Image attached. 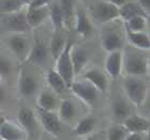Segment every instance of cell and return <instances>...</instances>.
<instances>
[{"label":"cell","mask_w":150,"mask_h":140,"mask_svg":"<svg viewBox=\"0 0 150 140\" xmlns=\"http://www.w3.org/2000/svg\"><path fill=\"white\" fill-rule=\"evenodd\" d=\"M48 57H50L48 47L43 42L38 41L35 42V46L30 49L29 56L26 61H28L30 64H33V65H41L46 62Z\"/></svg>","instance_id":"18"},{"label":"cell","mask_w":150,"mask_h":140,"mask_svg":"<svg viewBox=\"0 0 150 140\" xmlns=\"http://www.w3.org/2000/svg\"><path fill=\"white\" fill-rule=\"evenodd\" d=\"M92 17L100 24H108L119 18V9L108 1H100L92 6Z\"/></svg>","instance_id":"5"},{"label":"cell","mask_w":150,"mask_h":140,"mask_svg":"<svg viewBox=\"0 0 150 140\" xmlns=\"http://www.w3.org/2000/svg\"><path fill=\"white\" fill-rule=\"evenodd\" d=\"M54 0H32L28 8H41V6H48Z\"/></svg>","instance_id":"34"},{"label":"cell","mask_w":150,"mask_h":140,"mask_svg":"<svg viewBox=\"0 0 150 140\" xmlns=\"http://www.w3.org/2000/svg\"><path fill=\"white\" fill-rule=\"evenodd\" d=\"M106 1H108V2H110L112 4H114V6H116L117 8H120L121 6H123L128 0H106Z\"/></svg>","instance_id":"38"},{"label":"cell","mask_w":150,"mask_h":140,"mask_svg":"<svg viewBox=\"0 0 150 140\" xmlns=\"http://www.w3.org/2000/svg\"><path fill=\"white\" fill-rule=\"evenodd\" d=\"M27 135L18 124L3 119L0 122V140H26Z\"/></svg>","instance_id":"12"},{"label":"cell","mask_w":150,"mask_h":140,"mask_svg":"<svg viewBox=\"0 0 150 140\" xmlns=\"http://www.w3.org/2000/svg\"><path fill=\"white\" fill-rule=\"evenodd\" d=\"M83 78L90 82L100 93H105L108 86L106 74L99 69H90L86 71L83 75Z\"/></svg>","instance_id":"15"},{"label":"cell","mask_w":150,"mask_h":140,"mask_svg":"<svg viewBox=\"0 0 150 140\" xmlns=\"http://www.w3.org/2000/svg\"><path fill=\"white\" fill-rule=\"evenodd\" d=\"M11 72V61L8 57L0 53V77H6Z\"/></svg>","instance_id":"33"},{"label":"cell","mask_w":150,"mask_h":140,"mask_svg":"<svg viewBox=\"0 0 150 140\" xmlns=\"http://www.w3.org/2000/svg\"><path fill=\"white\" fill-rule=\"evenodd\" d=\"M3 27L10 31L11 33H25L30 30L27 18H26V12L17 11L10 14H4L2 17Z\"/></svg>","instance_id":"6"},{"label":"cell","mask_w":150,"mask_h":140,"mask_svg":"<svg viewBox=\"0 0 150 140\" xmlns=\"http://www.w3.org/2000/svg\"><path fill=\"white\" fill-rule=\"evenodd\" d=\"M147 20L148 17H145V16H134L130 18L129 20H127V30H130V31H144L146 29V25H147Z\"/></svg>","instance_id":"31"},{"label":"cell","mask_w":150,"mask_h":140,"mask_svg":"<svg viewBox=\"0 0 150 140\" xmlns=\"http://www.w3.org/2000/svg\"><path fill=\"white\" fill-rule=\"evenodd\" d=\"M125 127L128 129L129 133H141V134H148L150 128L149 119L139 113H131L128 118L123 121Z\"/></svg>","instance_id":"13"},{"label":"cell","mask_w":150,"mask_h":140,"mask_svg":"<svg viewBox=\"0 0 150 140\" xmlns=\"http://www.w3.org/2000/svg\"><path fill=\"white\" fill-rule=\"evenodd\" d=\"M84 140H105V138H104V134L99 133V134L89 135V136H87Z\"/></svg>","instance_id":"37"},{"label":"cell","mask_w":150,"mask_h":140,"mask_svg":"<svg viewBox=\"0 0 150 140\" xmlns=\"http://www.w3.org/2000/svg\"><path fill=\"white\" fill-rule=\"evenodd\" d=\"M106 74L112 79L118 78L122 71V53L121 50L108 53L105 60Z\"/></svg>","instance_id":"16"},{"label":"cell","mask_w":150,"mask_h":140,"mask_svg":"<svg viewBox=\"0 0 150 140\" xmlns=\"http://www.w3.org/2000/svg\"><path fill=\"white\" fill-rule=\"evenodd\" d=\"M122 70L127 76L143 77L149 71L148 58L138 51L128 50L125 55H122Z\"/></svg>","instance_id":"2"},{"label":"cell","mask_w":150,"mask_h":140,"mask_svg":"<svg viewBox=\"0 0 150 140\" xmlns=\"http://www.w3.org/2000/svg\"><path fill=\"white\" fill-rule=\"evenodd\" d=\"M37 117L39 118L43 129L53 137H58L61 131V121L56 111H45L38 109Z\"/></svg>","instance_id":"10"},{"label":"cell","mask_w":150,"mask_h":140,"mask_svg":"<svg viewBox=\"0 0 150 140\" xmlns=\"http://www.w3.org/2000/svg\"><path fill=\"white\" fill-rule=\"evenodd\" d=\"M6 43L10 50L21 61H26L30 53V44L28 39L21 33H10L6 39Z\"/></svg>","instance_id":"9"},{"label":"cell","mask_w":150,"mask_h":140,"mask_svg":"<svg viewBox=\"0 0 150 140\" xmlns=\"http://www.w3.org/2000/svg\"><path fill=\"white\" fill-rule=\"evenodd\" d=\"M50 17V6L28 8L26 12V18L30 29L38 28Z\"/></svg>","instance_id":"17"},{"label":"cell","mask_w":150,"mask_h":140,"mask_svg":"<svg viewBox=\"0 0 150 140\" xmlns=\"http://www.w3.org/2000/svg\"><path fill=\"white\" fill-rule=\"evenodd\" d=\"M67 44V41L64 40V37L59 31H56V33L53 35L52 40H50V55L53 57L54 60H56L58 57L60 56V53H62V50L64 49V46Z\"/></svg>","instance_id":"29"},{"label":"cell","mask_w":150,"mask_h":140,"mask_svg":"<svg viewBox=\"0 0 150 140\" xmlns=\"http://www.w3.org/2000/svg\"><path fill=\"white\" fill-rule=\"evenodd\" d=\"M69 89L72 91V93L75 96L79 98L86 105L94 106L97 104L98 100H99L100 92L90 82H88L85 79H83V80H73Z\"/></svg>","instance_id":"4"},{"label":"cell","mask_w":150,"mask_h":140,"mask_svg":"<svg viewBox=\"0 0 150 140\" xmlns=\"http://www.w3.org/2000/svg\"><path fill=\"white\" fill-rule=\"evenodd\" d=\"M46 82L50 87V90L55 94H62L69 89L66 81L54 69H50L46 74Z\"/></svg>","instance_id":"24"},{"label":"cell","mask_w":150,"mask_h":140,"mask_svg":"<svg viewBox=\"0 0 150 140\" xmlns=\"http://www.w3.org/2000/svg\"><path fill=\"white\" fill-rule=\"evenodd\" d=\"M58 107V117L60 121L69 122L76 115V106L70 98H63L60 101Z\"/></svg>","instance_id":"26"},{"label":"cell","mask_w":150,"mask_h":140,"mask_svg":"<svg viewBox=\"0 0 150 140\" xmlns=\"http://www.w3.org/2000/svg\"><path fill=\"white\" fill-rule=\"evenodd\" d=\"M101 44L107 53L121 50L125 45V37L119 28L110 27L108 29H105L101 35Z\"/></svg>","instance_id":"7"},{"label":"cell","mask_w":150,"mask_h":140,"mask_svg":"<svg viewBox=\"0 0 150 140\" xmlns=\"http://www.w3.org/2000/svg\"><path fill=\"white\" fill-rule=\"evenodd\" d=\"M17 122L18 125L25 131L27 137L33 138L38 132L37 113L31 108L23 106L17 111Z\"/></svg>","instance_id":"8"},{"label":"cell","mask_w":150,"mask_h":140,"mask_svg":"<svg viewBox=\"0 0 150 140\" xmlns=\"http://www.w3.org/2000/svg\"><path fill=\"white\" fill-rule=\"evenodd\" d=\"M73 45V42L71 39L67 40V44L64 46V49L62 53H60V56L55 60V71L63 78V80L66 81L68 88H70L71 84L74 80V74H73V68L71 59H70V50Z\"/></svg>","instance_id":"3"},{"label":"cell","mask_w":150,"mask_h":140,"mask_svg":"<svg viewBox=\"0 0 150 140\" xmlns=\"http://www.w3.org/2000/svg\"><path fill=\"white\" fill-rule=\"evenodd\" d=\"M127 39L132 46L141 50H148L150 48V39L149 35L145 31H130L125 29Z\"/></svg>","instance_id":"23"},{"label":"cell","mask_w":150,"mask_h":140,"mask_svg":"<svg viewBox=\"0 0 150 140\" xmlns=\"http://www.w3.org/2000/svg\"><path fill=\"white\" fill-rule=\"evenodd\" d=\"M0 79H1V77H0Z\"/></svg>","instance_id":"43"},{"label":"cell","mask_w":150,"mask_h":140,"mask_svg":"<svg viewBox=\"0 0 150 140\" xmlns=\"http://www.w3.org/2000/svg\"><path fill=\"white\" fill-rule=\"evenodd\" d=\"M136 2L139 4L142 9L144 10L145 13L149 15L150 13V0H136Z\"/></svg>","instance_id":"36"},{"label":"cell","mask_w":150,"mask_h":140,"mask_svg":"<svg viewBox=\"0 0 150 140\" xmlns=\"http://www.w3.org/2000/svg\"><path fill=\"white\" fill-rule=\"evenodd\" d=\"M48 6H50V22L53 24L55 30L60 32L61 30H63V29L66 28V27H64V20H63V15L61 10H60L59 3H58L57 0H54Z\"/></svg>","instance_id":"27"},{"label":"cell","mask_w":150,"mask_h":140,"mask_svg":"<svg viewBox=\"0 0 150 140\" xmlns=\"http://www.w3.org/2000/svg\"><path fill=\"white\" fill-rule=\"evenodd\" d=\"M3 119H4V118H3V115H2V112H1V110H0V122L2 121Z\"/></svg>","instance_id":"42"},{"label":"cell","mask_w":150,"mask_h":140,"mask_svg":"<svg viewBox=\"0 0 150 140\" xmlns=\"http://www.w3.org/2000/svg\"><path fill=\"white\" fill-rule=\"evenodd\" d=\"M40 140H55V139L53 138V136L48 135V136H44V137L40 138Z\"/></svg>","instance_id":"41"},{"label":"cell","mask_w":150,"mask_h":140,"mask_svg":"<svg viewBox=\"0 0 150 140\" xmlns=\"http://www.w3.org/2000/svg\"><path fill=\"white\" fill-rule=\"evenodd\" d=\"M132 104L125 97H116L112 104V113L117 121L123 122L132 112Z\"/></svg>","instance_id":"19"},{"label":"cell","mask_w":150,"mask_h":140,"mask_svg":"<svg viewBox=\"0 0 150 140\" xmlns=\"http://www.w3.org/2000/svg\"><path fill=\"white\" fill-rule=\"evenodd\" d=\"M96 123H97V121H96V118L93 115H86L77 122L76 126L74 127V134L78 137L89 136L94 131Z\"/></svg>","instance_id":"25"},{"label":"cell","mask_w":150,"mask_h":140,"mask_svg":"<svg viewBox=\"0 0 150 140\" xmlns=\"http://www.w3.org/2000/svg\"><path fill=\"white\" fill-rule=\"evenodd\" d=\"M4 97H6V93H4V89L2 88V86L0 84V103L4 100Z\"/></svg>","instance_id":"39"},{"label":"cell","mask_w":150,"mask_h":140,"mask_svg":"<svg viewBox=\"0 0 150 140\" xmlns=\"http://www.w3.org/2000/svg\"><path fill=\"white\" fill-rule=\"evenodd\" d=\"M18 1L22 3V6H29V4L31 3L32 0H18Z\"/></svg>","instance_id":"40"},{"label":"cell","mask_w":150,"mask_h":140,"mask_svg":"<svg viewBox=\"0 0 150 140\" xmlns=\"http://www.w3.org/2000/svg\"><path fill=\"white\" fill-rule=\"evenodd\" d=\"M134 16L149 17V15H147L144 10L139 6V4L136 1H133V0H128L123 6L119 8V18L123 19L125 22L129 20Z\"/></svg>","instance_id":"22"},{"label":"cell","mask_w":150,"mask_h":140,"mask_svg":"<svg viewBox=\"0 0 150 140\" xmlns=\"http://www.w3.org/2000/svg\"><path fill=\"white\" fill-rule=\"evenodd\" d=\"M70 59H71L73 74L75 77L76 75L81 74L83 70L85 69V66L88 62V53L86 49H84L81 46L73 44L71 50H70Z\"/></svg>","instance_id":"14"},{"label":"cell","mask_w":150,"mask_h":140,"mask_svg":"<svg viewBox=\"0 0 150 140\" xmlns=\"http://www.w3.org/2000/svg\"><path fill=\"white\" fill-rule=\"evenodd\" d=\"M59 3L60 10L62 12L64 27H69L74 20L75 15V3L74 0H57Z\"/></svg>","instance_id":"28"},{"label":"cell","mask_w":150,"mask_h":140,"mask_svg":"<svg viewBox=\"0 0 150 140\" xmlns=\"http://www.w3.org/2000/svg\"><path fill=\"white\" fill-rule=\"evenodd\" d=\"M53 91L44 89L40 92L37 98L38 109L45 111H55L58 108V98Z\"/></svg>","instance_id":"20"},{"label":"cell","mask_w":150,"mask_h":140,"mask_svg":"<svg viewBox=\"0 0 150 140\" xmlns=\"http://www.w3.org/2000/svg\"><path fill=\"white\" fill-rule=\"evenodd\" d=\"M39 84H38L37 78L30 72L26 69H22L19 71L18 79H17V91L18 94L22 97L29 98L32 97L37 93Z\"/></svg>","instance_id":"11"},{"label":"cell","mask_w":150,"mask_h":140,"mask_svg":"<svg viewBox=\"0 0 150 140\" xmlns=\"http://www.w3.org/2000/svg\"><path fill=\"white\" fill-rule=\"evenodd\" d=\"M23 8L18 0H0V11L4 14H10L21 11Z\"/></svg>","instance_id":"32"},{"label":"cell","mask_w":150,"mask_h":140,"mask_svg":"<svg viewBox=\"0 0 150 140\" xmlns=\"http://www.w3.org/2000/svg\"><path fill=\"white\" fill-rule=\"evenodd\" d=\"M125 140H147V134L141 133H129Z\"/></svg>","instance_id":"35"},{"label":"cell","mask_w":150,"mask_h":140,"mask_svg":"<svg viewBox=\"0 0 150 140\" xmlns=\"http://www.w3.org/2000/svg\"><path fill=\"white\" fill-rule=\"evenodd\" d=\"M129 132L123 124H112L107 131V140H125Z\"/></svg>","instance_id":"30"},{"label":"cell","mask_w":150,"mask_h":140,"mask_svg":"<svg viewBox=\"0 0 150 140\" xmlns=\"http://www.w3.org/2000/svg\"><path fill=\"white\" fill-rule=\"evenodd\" d=\"M74 20L75 30L79 35H81L83 37H88L92 33L93 27L91 25L90 19L88 18L86 12H84L83 10L77 9L75 11Z\"/></svg>","instance_id":"21"},{"label":"cell","mask_w":150,"mask_h":140,"mask_svg":"<svg viewBox=\"0 0 150 140\" xmlns=\"http://www.w3.org/2000/svg\"><path fill=\"white\" fill-rule=\"evenodd\" d=\"M123 90L127 100L132 105L139 107L147 100L148 86L142 77L127 76L123 80Z\"/></svg>","instance_id":"1"}]
</instances>
